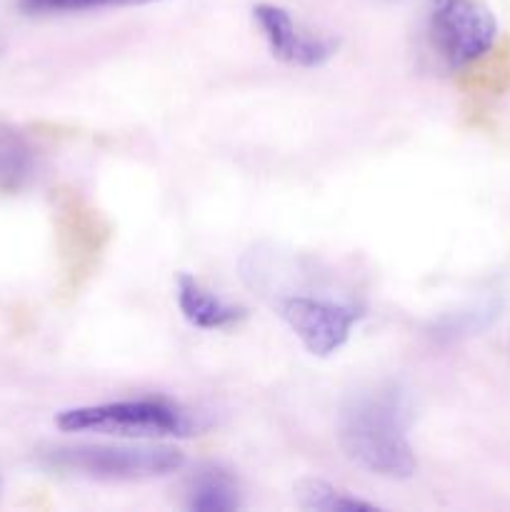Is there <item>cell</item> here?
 I'll list each match as a JSON object with an SVG mask.
<instances>
[{
    "label": "cell",
    "mask_w": 510,
    "mask_h": 512,
    "mask_svg": "<svg viewBox=\"0 0 510 512\" xmlns=\"http://www.w3.org/2000/svg\"><path fill=\"white\" fill-rule=\"evenodd\" d=\"M63 433H98L115 438H190L198 433V420L165 398H128L113 403L80 405L55 415Z\"/></svg>",
    "instance_id": "3957f363"
},
{
    "label": "cell",
    "mask_w": 510,
    "mask_h": 512,
    "mask_svg": "<svg viewBox=\"0 0 510 512\" xmlns=\"http://www.w3.org/2000/svg\"><path fill=\"white\" fill-rule=\"evenodd\" d=\"M253 18L268 43L270 53L288 65L298 68H320L338 53V40L313 35L300 28L293 15L273 3H260L253 8Z\"/></svg>",
    "instance_id": "8992f818"
},
{
    "label": "cell",
    "mask_w": 510,
    "mask_h": 512,
    "mask_svg": "<svg viewBox=\"0 0 510 512\" xmlns=\"http://www.w3.org/2000/svg\"><path fill=\"white\" fill-rule=\"evenodd\" d=\"M175 300L185 323L198 330L233 328L245 318V308L215 295L190 273H180L175 280Z\"/></svg>",
    "instance_id": "52a82bcc"
},
{
    "label": "cell",
    "mask_w": 510,
    "mask_h": 512,
    "mask_svg": "<svg viewBox=\"0 0 510 512\" xmlns=\"http://www.w3.org/2000/svg\"><path fill=\"white\" fill-rule=\"evenodd\" d=\"M280 320L290 333L303 343L315 358H330L338 353L353 335L355 325L363 320V308L350 300L330 298V295L290 293L275 303Z\"/></svg>",
    "instance_id": "5b68a950"
},
{
    "label": "cell",
    "mask_w": 510,
    "mask_h": 512,
    "mask_svg": "<svg viewBox=\"0 0 510 512\" xmlns=\"http://www.w3.org/2000/svg\"><path fill=\"white\" fill-rule=\"evenodd\" d=\"M295 503L300 510L310 512H368L378 510V505L368 503V500L358 498V495L348 493V490L338 488V485L328 483L320 478H305L300 480L295 488Z\"/></svg>",
    "instance_id": "30bf717a"
},
{
    "label": "cell",
    "mask_w": 510,
    "mask_h": 512,
    "mask_svg": "<svg viewBox=\"0 0 510 512\" xmlns=\"http://www.w3.org/2000/svg\"><path fill=\"white\" fill-rule=\"evenodd\" d=\"M428 38L450 70H463L493 50L498 20L483 0H430Z\"/></svg>",
    "instance_id": "277c9868"
},
{
    "label": "cell",
    "mask_w": 510,
    "mask_h": 512,
    "mask_svg": "<svg viewBox=\"0 0 510 512\" xmlns=\"http://www.w3.org/2000/svg\"><path fill=\"white\" fill-rule=\"evenodd\" d=\"M413 400L395 380L375 383L345 400L338 415L343 453L368 473L390 480L413 478L418 460L410 445Z\"/></svg>",
    "instance_id": "6da1fadb"
},
{
    "label": "cell",
    "mask_w": 510,
    "mask_h": 512,
    "mask_svg": "<svg viewBox=\"0 0 510 512\" xmlns=\"http://www.w3.org/2000/svg\"><path fill=\"white\" fill-rule=\"evenodd\" d=\"M148 3H155V0H18V8L28 15H68Z\"/></svg>",
    "instance_id": "7c38bea8"
},
{
    "label": "cell",
    "mask_w": 510,
    "mask_h": 512,
    "mask_svg": "<svg viewBox=\"0 0 510 512\" xmlns=\"http://www.w3.org/2000/svg\"><path fill=\"white\" fill-rule=\"evenodd\" d=\"M40 463L93 480H153L178 473L185 455L165 443H68L38 450Z\"/></svg>",
    "instance_id": "7a4b0ae2"
},
{
    "label": "cell",
    "mask_w": 510,
    "mask_h": 512,
    "mask_svg": "<svg viewBox=\"0 0 510 512\" xmlns=\"http://www.w3.org/2000/svg\"><path fill=\"white\" fill-rule=\"evenodd\" d=\"M185 508L195 512H230L243 508L240 485L220 465H205L185 485Z\"/></svg>",
    "instance_id": "ba28073f"
},
{
    "label": "cell",
    "mask_w": 510,
    "mask_h": 512,
    "mask_svg": "<svg viewBox=\"0 0 510 512\" xmlns=\"http://www.w3.org/2000/svg\"><path fill=\"white\" fill-rule=\"evenodd\" d=\"M495 318H498V303H480L468 310L448 313L438 323H433V338L440 343L470 338V335H478L480 330L488 328Z\"/></svg>",
    "instance_id": "8fae6325"
},
{
    "label": "cell",
    "mask_w": 510,
    "mask_h": 512,
    "mask_svg": "<svg viewBox=\"0 0 510 512\" xmlns=\"http://www.w3.org/2000/svg\"><path fill=\"white\" fill-rule=\"evenodd\" d=\"M35 175V150L18 128L0 123V193H18Z\"/></svg>",
    "instance_id": "9c48e42d"
}]
</instances>
